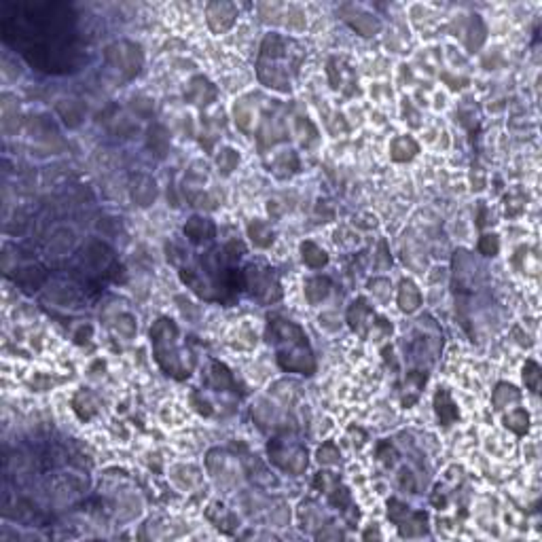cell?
I'll return each instance as SVG.
<instances>
[{
  "label": "cell",
  "instance_id": "1",
  "mask_svg": "<svg viewBox=\"0 0 542 542\" xmlns=\"http://www.w3.org/2000/svg\"><path fill=\"white\" fill-rule=\"evenodd\" d=\"M3 39L30 66L49 75L77 71L83 53L75 37V13L66 3H19L3 17Z\"/></svg>",
  "mask_w": 542,
  "mask_h": 542
},
{
  "label": "cell",
  "instance_id": "2",
  "mask_svg": "<svg viewBox=\"0 0 542 542\" xmlns=\"http://www.w3.org/2000/svg\"><path fill=\"white\" fill-rule=\"evenodd\" d=\"M269 342L276 348V360L286 373H301V375H314L316 358L305 330L286 318H271L267 326Z\"/></svg>",
  "mask_w": 542,
  "mask_h": 542
},
{
  "label": "cell",
  "instance_id": "3",
  "mask_svg": "<svg viewBox=\"0 0 542 542\" xmlns=\"http://www.w3.org/2000/svg\"><path fill=\"white\" fill-rule=\"evenodd\" d=\"M295 41L284 39L280 34H267L265 37L256 64L259 81L265 87L282 93L290 91V75L297 73L303 57L301 47L295 49Z\"/></svg>",
  "mask_w": 542,
  "mask_h": 542
},
{
  "label": "cell",
  "instance_id": "4",
  "mask_svg": "<svg viewBox=\"0 0 542 542\" xmlns=\"http://www.w3.org/2000/svg\"><path fill=\"white\" fill-rule=\"evenodd\" d=\"M151 346L155 360L165 375L174 380H185L191 375V362H187V356L180 348L178 326L174 320L159 318L151 326Z\"/></svg>",
  "mask_w": 542,
  "mask_h": 542
},
{
  "label": "cell",
  "instance_id": "5",
  "mask_svg": "<svg viewBox=\"0 0 542 542\" xmlns=\"http://www.w3.org/2000/svg\"><path fill=\"white\" fill-rule=\"evenodd\" d=\"M244 288H248L250 297L263 305H271L282 299V286L274 269L263 265H248L244 269Z\"/></svg>",
  "mask_w": 542,
  "mask_h": 542
},
{
  "label": "cell",
  "instance_id": "6",
  "mask_svg": "<svg viewBox=\"0 0 542 542\" xmlns=\"http://www.w3.org/2000/svg\"><path fill=\"white\" fill-rule=\"evenodd\" d=\"M267 451H269V460L284 472L301 474L308 468V449L295 443V440L274 438V440H269Z\"/></svg>",
  "mask_w": 542,
  "mask_h": 542
},
{
  "label": "cell",
  "instance_id": "7",
  "mask_svg": "<svg viewBox=\"0 0 542 542\" xmlns=\"http://www.w3.org/2000/svg\"><path fill=\"white\" fill-rule=\"evenodd\" d=\"M104 57L106 62L117 68V71L131 79L140 73V68H142V62H144V55H142V49L140 45H136V43H129V41H119V43H113L111 47H106L104 51Z\"/></svg>",
  "mask_w": 542,
  "mask_h": 542
},
{
  "label": "cell",
  "instance_id": "8",
  "mask_svg": "<svg viewBox=\"0 0 542 542\" xmlns=\"http://www.w3.org/2000/svg\"><path fill=\"white\" fill-rule=\"evenodd\" d=\"M388 517L390 521H394L400 530V536L406 538H415V536H424L428 532V515L422 511H411L409 506H404L398 500H390L388 502Z\"/></svg>",
  "mask_w": 542,
  "mask_h": 542
},
{
  "label": "cell",
  "instance_id": "9",
  "mask_svg": "<svg viewBox=\"0 0 542 542\" xmlns=\"http://www.w3.org/2000/svg\"><path fill=\"white\" fill-rule=\"evenodd\" d=\"M339 11H342L344 19L360 34V37H375V34L382 30V21H380L375 15H373V13L364 11L362 7L344 5Z\"/></svg>",
  "mask_w": 542,
  "mask_h": 542
},
{
  "label": "cell",
  "instance_id": "10",
  "mask_svg": "<svg viewBox=\"0 0 542 542\" xmlns=\"http://www.w3.org/2000/svg\"><path fill=\"white\" fill-rule=\"evenodd\" d=\"M206 17H208V26L212 32L221 34V32H227L233 24H235V17H237V9L233 3H210L206 7Z\"/></svg>",
  "mask_w": 542,
  "mask_h": 542
},
{
  "label": "cell",
  "instance_id": "11",
  "mask_svg": "<svg viewBox=\"0 0 542 542\" xmlns=\"http://www.w3.org/2000/svg\"><path fill=\"white\" fill-rule=\"evenodd\" d=\"M375 318L377 316L366 299H356L348 310V322H350L352 330H356L362 337H368V330H371L373 322H375Z\"/></svg>",
  "mask_w": 542,
  "mask_h": 542
},
{
  "label": "cell",
  "instance_id": "12",
  "mask_svg": "<svg viewBox=\"0 0 542 542\" xmlns=\"http://www.w3.org/2000/svg\"><path fill=\"white\" fill-rule=\"evenodd\" d=\"M129 193H131V199H133L136 206L149 208L151 203H155V199H157V183L147 174H138L131 180Z\"/></svg>",
  "mask_w": 542,
  "mask_h": 542
},
{
  "label": "cell",
  "instance_id": "13",
  "mask_svg": "<svg viewBox=\"0 0 542 542\" xmlns=\"http://www.w3.org/2000/svg\"><path fill=\"white\" fill-rule=\"evenodd\" d=\"M185 97L195 106H208L216 97V87L206 77H195L189 83V89L185 91Z\"/></svg>",
  "mask_w": 542,
  "mask_h": 542
},
{
  "label": "cell",
  "instance_id": "14",
  "mask_svg": "<svg viewBox=\"0 0 542 542\" xmlns=\"http://www.w3.org/2000/svg\"><path fill=\"white\" fill-rule=\"evenodd\" d=\"M185 235H187V240L191 244H203V242H210L216 229H214V223L208 221V218H203V216H191L185 225Z\"/></svg>",
  "mask_w": 542,
  "mask_h": 542
},
{
  "label": "cell",
  "instance_id": "15",
  "mask_svg": "<svg viewBox=\"0 0 542 542\" xmlns=\"http://www.w3.org/2000/svg\"><path fill=\"white\" fill-rule=\"evenodd\" d=\"M434 409H436V415H438V422L443 426H451L458 422L460 418V409L458 404L454 402L451 394L445 390V388H438L436 396H434Z\"/></svg>",
  "mask_w": 542,
  "mask_h": 542
},
{
  "label": "cell",
  "instance_id": "16",
  "mask_svg": "<svg viewBox=\"0 0 542 542\" xmlns=\"http://www.w3.org/2000/svg\"><path fill=\"white\" fill-rule=\"evenodd\" d=\"M420 305H422V292L415 286V282L413 280H402L400 288H398V308L404 314H413V312L420 310Z\"/></svg>",
  "mask_w": 542,
  "mask_h": 542
},
{
  "label": "cell",
  "instance_id": "17",
  "mask_svg": "<svg viewBox=\"0 0 542 542\" xmlns=\"http://www.w3.org/2000/svg\"><path fill=\"white\" fill-rule=\"evenodd\" d=\"M418 153H420V147L411 136H396L390 144V157L398 163L411 161Z\"/></svg>",
  "mask_w": 542,
  "mask_h": 542
},
{
  "label": "cell",
  "instance_id": "18",
  "mask_svg": "<svg viewBox=\"0 0 542 542\" xmlns=\"http://www.w3.org/2000/svg\"><path fill=\"white\" fill-rule=\"evenodd\" d=\"M248 237H250V242L256 246V248H269L271 244H274V229H271L269 223L265 221H250L248 223Z\"/></svg>",
  "mask_w": 542,
  "mask_h": 542
},
{
  "label": "cell",
  "instance_id": "19",
  "mask_svg": "<svg viewBox=\"0 0 542 542\" xmlns=\"http://www.w3.org/2000/svg\"><path fill=\"white\" fill-rule=\"evenodd\" d=\"M147 147L157 155V157H165L167 155V149H169V133L163 125L155 123L151 125L149 129V136H147Z\"/></svg>",
  "mask_w": 542,
  "mask_h": 542
},
{
  "label": "cell",
  "instance_id": "20",
  "mask_svg": "<svg viewBox=\"0 0 542 542\" xmlns=\"http://www.w3.org/2000/svg\"><path fill=\"white\" fill-rule=\"evenodd\" d=\"M330 280L328 278H322V276H316V278H310L305 282V299L310 301V305H318L322 303L328 292H330Z\"/></svg>",
  "mask_w": 542,
  "mask_h": 542
},
{
  "label": "cell",
  "instance_id": "21",
  "mask_svg": "<svg viewBox=\"0 0 542 542\" xmlns=\"http://www.w3.org/2000/svg\"><path fill=\"white\" fill-rule=\"evenodd\" d=\"M45 280H47V271L39 265L37 267L34 265L24 267V269H19V274H15V282L21 284L28 290H37Z\"/></svg>",
  "mask_w": 542,
  "mask_h": 542
},
{
  "label": "cell",
  "instance_id": "22",
  "mask_svg": "<svg viewBox=\"0 0 542 542\" xmlns=\"http://www.w3.org/2000/svg\"><path fill=\"white\" fill-rule=\"evenodd\" d=\"M519 400H521V392L511 384H498L494 390V396H492L494 409H498V411L506 409V406H511Z\"/></svg>",
  "mask_w": 542,
  "mask_h": 542
},
{
  "label": "cell",
  "instance_id": "23",
  "mask_svg": "<svg viewBox=\"0 0 542 542\" xmlns=\"http://www.w3.org/2000/svg\"><path fill=\"white\" fill-rule=\"evenodd\" d=\"M301 259L310 269H322L328 265V254L314 242H303L301 244Z\"/></svg>",
  "mask_w": 542,
  "mask_h": 542
},
{
  "label": "cell",
  "instance_id": "24",
  "mask_svg": "<svg viewBox=\"0 0 542 542\" xmlns=\"http://www.w3.org/2000/svg\"><path fill=\"white\" fill-rule=\"evenodd\" d=\"M57 113H59V117L64 119V123L68 127H77L81 123L83 115H85L83 106L79 104L77 100H62L57 104Z\"/></svg>",
  "mask_w": 542,
  "mask_h": 542
},
{
  "label": "cell",
  "instance_id": "25",
  "mask_svg": "<svg viewBox=\"0 0 542 542\" xmlns=\"http://www.w3.org/2000/svg\"><path fill=\"white\" fill-rule=\"evenodd\" d=\"M426 380H428V375L426 373H422V371H411V373H406V380H404V390H406V394L409 396H404V404L409 406V404H413L415 400H418V396H420V392L424 390V384H426Z\"/></svg>",
  "mask_w": 542,
  "mask_h": 542
},
{
  "label": "cell",
  "instance_id": "26",
  "mask_svg": "<svg viewBox=\"0 0 542 542\" xmlns=\"http://www.w3.org/2000/svg\"><path fill=\"white\" fill-rule=\"evenodd\" d=\"M210 384H212V388H216V390H233V388H235V380H233V375H231V371H229L223 362H218V360L212 362Z\"/></svg>",
  "mask_w": 542,
  "mask_h": 542
},
{
  "label": "cell",
  "instance_id": "27",
  "mask_svg": "<svg viewBox=\"0 0 542 542\" xmlns=\"http://www.w3.org/2000/svg\"><path fill=\"white\" fill-rule=\"evenodd\" d=\"M237 163H240V153H237L235 149L225 147V149L218 151V155H216V165H218V172H221L223 176H229L233 169L237 167Z\"/></svg>",
  "mask_w": 542,
  "mask_h": 542
},
{
  "label": "cell",
  "instance_id": "28",
  "mask_svg": "<svg viewBox=\"0 0 542 542\" xmlns=\"http://www.w3.org/2000/svg\"><path fill=\"white\" fill-rule=\"evenodd\" d=\"M504 424H506L508 430H513L515 434L523 436L527 432V428H530V415H527L525 409H513L511 413L504 418Z\"/></svg>",
  "mask_w": 542,
  "mask_h": 542
},
{
  "label": "cell",
  "instance_id": "29",
  "mask_svg": "<svg viewBox=\"0 0 542 542\" xmlns=\"http://www.w3.org/2000/svg\"><path fill=\"white\" fill-rule=\"evenodd\" d=\"M73 406H75V411L81 420H89L93 413H95V402H93V396L87 394V392H79L73 400Z\"/></svg>",
  "mask_w": 542,
  "mask_h": 542
},
{
  "label": "cell",
  "instance_id": "30",
  "mask_svg": "<svg viewBox=\"0 0 542 542\" xmlns=\"http://www.w3.org/2000/svg\"><path fill=\"white\" fill-rule=\"evenodd\" d=\"M540 380H542V371H540L538 362L527 360L525 366H523V382H525V386L532 392H538L540 390Z\"/></svg>",
  "mask_w": 542,
  "mask_h": 542
},
{
  "label": "cell",
  "instance_id": "31",
  "mask_svg": "<svg viewBox=\"0 0 542 542\" xmlns=\"http://www.w3.org/2000/svg\"><path fill=\"white\" fill-rule=\"evenodd\" d=\"M342 460V451L337 449V445L333 440H326V443L318 449V462L324 464V466H335Z\"/></svg>",
  "mask_w": 542,
  "mask_h": 542
},
{
  "label": "cell",
  "instance_id": "32",
  "mask_svg": "<svg viewBox=\"0 0 542 542\" xmlns=\"http://www.w3.org/2000/svg\"><path fill=\"white\" fill-rule=\"evenodd\" d=\"M233 115H235V123L242 131H250V125H252V111L244 104V102H237L235 109H233Z\"/></svg>",
  "mask_w": 542,
  "mask_h": 542
},
{
  "label": "cell",
  "instance_id": "33",
  "mask_svg": "<svg viewBox=\"0 0 542 542\" xmlns=\"http://www.w3.org/2000/svg\"><path fill=\"white\" fill-rule=\"evenodd\" d=\"M115 330H117V335H121L125 339H131L136 335V320H133V316H129V314L119 316L117 324H115Z\"/></svg>",
  "mask_w": 542,
  "mask_h": 542
},
{
  "label": "cell",
  "instance_id": "34",
  "mask_svg": "<svg viewBox=\"0 0 542 542\" xmlns=\"http://www.w3.org/2000/svg\"><path fill=\"white\" fill-rule=\"evenodd\" d=\"M500 250V240L498 235H483L479 240V252L485 256H496Z\"/></svg>",
  "mask_w": 542,
  "mask_h": 542
},
{
  "label": "cell",
  "instance_id": "35",
  "mask_svg": "<svg viewBox=\"0 0 542 542\" xmlns=\"http://www.w3.org/2000/svg\"><path fill=\"white\" fill-rule=\"evenodd\" d=\"M377 458H380L386 466H392V464H394L396 451L392 449V445L388 443V440H384V443L377 445Z\"/></svg>",
  "mask_w": 542,
  "mask_h": 542
},
{
  "label": "cell",
  "instance_id": "36",
  "mask_svg": "<svg viewBox=\"0 0 542 542\" xmlns=\"http://www.w3.org/2000/svg\"><path fill=\"white\" fill-rule=\"evenodd\" d=\"M191 402L195 404V409H197L201 415H212V406H210V402H208L206 398L199 400V394H197V392L191 396Z\"/></svg>",
  "mask_w": 542,
  "mask_h": 542
},
{
  "label": "cell",
  "instance_id": "37",
  "mask_svg": "<svg viewBox=\"0 0 542 542\" xmlns=\"http://www.w3.org/2000/svg\"><path fill=\"white\" fill-rule=\"evenodd\" d=\"M400 485H402V487H409L411 492L415 489V479H413V474L406 470V468L400 472Z\"/></svg>",
  "mask_w": 542,
  "mask_h": 542
}]
</instances>
